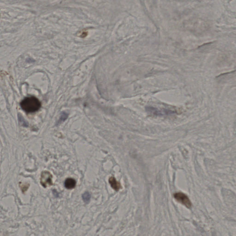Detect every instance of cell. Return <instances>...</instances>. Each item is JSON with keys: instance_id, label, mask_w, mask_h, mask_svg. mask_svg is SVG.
Instances as JSON below:
<instances>
[{"instance_id": "cell-1", "label": "cell", "mask_w": 236, "mask_h": 236, "mask_svg": "<svg viewBox=\"0 0 236 236\" xmlns=\"http://www.w3.org/2000/svg\"><path fill=\"white\" fill-rule=\"evenodd\" d=\"M21 109L27 113H33L37 112L41 107L39 100L35 97H27L20 103Z\"/></svg>"}, {"instance_id": "cell-2", "label": "cell", "mask_w": 236, "mask_h": 236, "mask_svg": "<svg viewBox=\"0 0 236 236\" xmlns=\"http://www.w3.org/2000/svg\"><path fill=\"white\" fill-rule=\"evenodd\" d=\"M53 176L49 171H44L41 172V175L40 183L41 185L46 188L53 185Z\"/></svg>"}, {"instance_id": "cell-3", "label": "cell", "mask_w": 236, "mask_h": 236, "mask_svg": "<svg viewBox=\"0 0 236 236\" xmlns=\"http://www.w3.org/2000/svg\"><path fill=\"white\" fill-rule=\"evenodd\" d=\"M148 113L152 115L158 116V115H164L166 114H170L176 113V111L172 110H168L167 109H159L156 107H149L146 108Z\"/></svg>"}, {"instance_id": "cell-4", "label": "cell", "mask_w": 236, "mask_h": 236, "mask_svg": "<svg viewBox=\"0 0 236 236\" xmlns=\"http://www.w3.org/2000/svg\"><path fill=\"white\" fill-rule=\"evenodd\" d=\"M174 197L177 201L188 208H190L192 207V202L188 197L183 193H176L174 194Z\"/></svg>"}, {"instance_id": "cell-5", "label": "cell", "mask_w": 236, "mask_h": 236, "mask_svg": "<svg viewBox=\"0 0 236 236\" xmlns=\"http://www.w3.org/2000/svg\"><path fill=\"white\" fill-rule=\"evenodd\" d=\"M109 181L111 187L116 191H119L121 188L120 183L117 181L114 177H111L109 179Z\"/></svg>"}, {"instance_id": "cell-6", "label": "cell", "mask_w": 236, "mask_h": 236, "mask_svg": "<svg viewBox=\"0 0 236 236\" xmlns=\"http://www.w3.org/2000/svg\"><path fill=\"white\" fill-rule=\"evenodd\" d=\"M76 185L75 180L72 178H67L65 181V186L67 189L71 190L74 188Z\"/></svg>"}, {"instance_id": "cell-7", "label": "cell", "mask_w": 236, "mask_h": 236, "mask_svg": "<svg viewBox=\"0 0 236 236\" xmlns=\"http://www.w3.org/2000/svg\"><path fill=\"white\" fill-rule=\"evenodd\" d=\"M18 120L19 124L22 127H27L29 126L28 123L26 121V119L20 114H19L18 115Z\"/></svg>"}, {"instance_id": "cell-8", "label": "cell", "mask_w": 236, "mask_h": 236, "mask_svg": "<svg viewBox=\"0 0 236 236\" xmlns=\"http://www.w3.org/2000/svg\"><path fill=\"white\" fill-rule=\"evenodd\" d=\"M82 198L85 203H89L91 200V194L89 192H85L82 195Z\"/></svg>"}, {"instance_id": "cell-9", "label": "cell", "mask_w": 236, "mask_h": 236, "mask_svg": "<svg viewBox=\"0 0 236 236\" xmlns=\"http://www.w3.org/2000/svg\"><path fill=\"white\" fill-rule=\"evenodd\" d=\"M68 116V114L66 112H62L61 114V116L59 118L57 124H60L64 122L66 119H67Z\"/></svg>"}, {"instance_id": "cell-10", "label": "cell", "mask_w": 236, "mask_h": 236, "mask_svg": "<svg viewBox=\"0 0 236 236\" xmlns=\"http://www.w3.org/2000/svg\"><path fill=\"white\" fill-rule=\"evenodd\" d=\"M20 186L22 192L24 193L25 192H26L27 190L28 189L30 185H29V184H22L21 185H20Z\"/></svg>"}]
</instances>
